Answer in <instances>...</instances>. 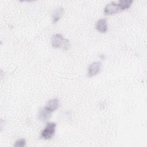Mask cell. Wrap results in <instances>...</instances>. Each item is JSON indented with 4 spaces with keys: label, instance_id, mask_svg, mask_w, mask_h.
<instances>
[{
    "label": "cell",
    "instance_id": "5",
    "mask_svg": "<svg viewBox=\"0 0 147 147\" xmlns=\"http://www.w3.org/2000/svg\"><path fill=\"white\" fill-rule=\"evenodd\" d=\"M95 29L100 33H105L107 31L108 26L107 20L105 18L99 20L95 24Z\"/></svg>",
    "mask_w": 147,
    "mask_h": 147
},
{
    "label": "cell",
    "instance_id": "1",
    "mask_svg": "<svg viewBox=\"0 0 147 147\" xmlns=\"http://www.w3.org/2000/svg\"><path fill=\"white\" fill-rule=\"evenodd\" d=\"M52 46L54 48H61L63 50H67L70 47V42L68 39L59 33L52 36L51 38Z\"/></svg>",
    "mask_w": 147,
    "mask_h": 147
},
{
    "label": "cell",
    "instance_id": "10",
    "mask_svg": "<svg viewBox=\"0 0 147 147\" xmlns=\"http://www.w3.org/2000/svg\"><path fill=\"white\" fill-rule=\"evenodd\" d=\"M25 145H26V141L24 138H21L17 140L14 144V146L23 147V146H25Z\"/></svg>",
    "mask_w": 147,
    "mask_h": 147
},
{
    "label": "cell",
    "instance_id": "4",
    "mask_svg": "<svg viewBox=\"0 0 147 147\" xmlns=\"http://www.w3.org/2000/svg\"><path fill=\"white\" fill-rule=\"evenodd\" d=\"M101 69V63L100 62H94L88 67L87 75L88 77L95 76L99 74Z\"/></svg>",
    "mask_w": 147,
    "mask_h": 147
},
{
    "label": "cell",
    "instance_id": "3",
    "mask_svg": "<svg viewBox=\"0 0 147 147\" xmlns=\"http://www.w3.org/2000/svg\"><path fill=\"white\" fill-rule=\"evenodd\" d=\"M121 9L118 3L112 2L107 4L104 9V13L106 15H112L121 11Z\"/></svg>",
    "mask_w": 147,
    "mask_h": 147
},
{
    "label": "cell",
    "instance_id": "6",
    "mask_svg": "<svg viewBox=\"0 0 147 147\" xmlns=\"http://www.w3.org/2000/svg\"><path fill=\"white\" fill-rule=\"evenodd\" d=\"M59 107V100L57 98H53L48 101L45 107L52 113L56 110Z\"/></svg>",
    "mask_w": 147,
    "mask_h": 147
},
{
    "label": "cell",
    "instance_id": "2",
    "mask_svg": "<svg viewBox=\"0 0 147 147\" xmlns=\"http://www.w3.org/2000/svg\"><path fill=\"white\" fill-rule=\"evenodd\" d=\"M56 124L54 122H49L41 133L40 137L44 140H49L54 136Z\"/></svg>",
    "mask_w": 147,
    "mask_h": 147
},
{
    "label": "cell",
    "instance_id": "8",
    "mask_svg": "<svg viewBox=\"0 0 147 147\" xmlns=\"http://www.w3.org/2000/svg\"><path fill=\"white\" fill-rule=\"evenodd\" d=\"M64 10L62 7H59L56 9L53 14V23H56L59 19L60 18L61 16L63 13Z\"/></svg>",
    "mask_w": 147,
    "mask_h": 147
},
{
    "label": "cell",
    "instance_id": "9",
    "mask_svg": "<svg viewBox=\"0 0 147 147\" xmlns=\"http://www.w3.org/2000/svg\"><path fill=\"white\" fill-rule=\"evenodd\" d=\"M132 3H133V1L131 0H125V1L121 0L118 2V4L120 6L121 10L122 11L123 10L129 8L131 6Z\"/></svg>",
    "mask_w": 147,
    "mask_h": 147
},
{
    "label": "cell",
    "instance_id": "7",
    "mask_svg": "<svg viewBox=\"0 0 147 147\" xmlns=\"http://www.w3.org/2000/svg\"><path fill=\"white\" fill-rule=\"evenodd\" d=\"M51 113V111H50L45 107H44L39 111L38 118L41 121H47L50 118Z\"/></svg>",
    "mask_w": 147,
    "mask_h": 147
}]
</instances>
